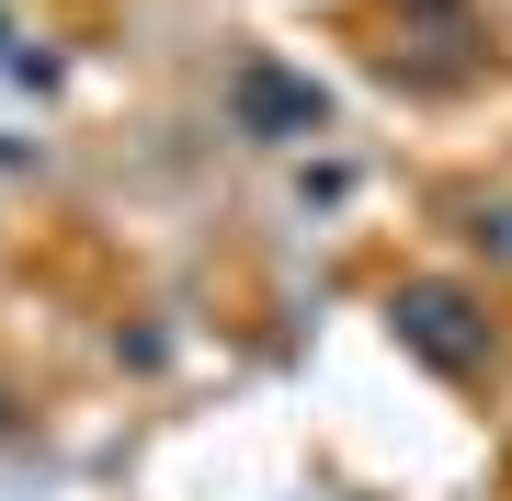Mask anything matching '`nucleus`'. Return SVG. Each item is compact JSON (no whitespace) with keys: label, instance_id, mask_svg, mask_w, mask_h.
<instances>
[{"label":"nucleus","instance_id":"f257e3e1","mask_svg":"<svg viewBox=\"0 0 512 501\" xmlns=\"http://www.w3.org/2000/svg\"><path fill=\"white\" fill-rule=\"evenodd\" d=\"M239 103H251V114H274V126H319V92H296V80H274V69H251V80H239Z\"/></svg>","mask_w":512,"mask_h":501}]
</instances>
